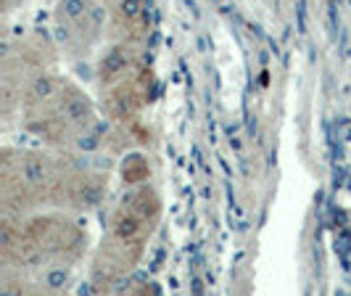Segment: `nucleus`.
Wrapping results in <instances>:
<instances>
[{
    "instance_id": "4",
    "label": "nucleus",
    "mask_w": 351,
    "mask_h": 296,
    "mask_svg": "<svg viewBox=\"0 0 351 296\" xmlns=\"http://www.w3.org/2000/svg\"><path fill=\"white\" fill-rule=\"evenodd\" d=\"M108 35L114 43H141L148 35V11L145 0H108Z\"/></svg>"
},
{
    "instance_id": "3",
    "label": "nucleus",
    "mask_w": 351,
    "mask_h": 296,
    "mask_svg": "<svg viewBox=\"0 0 351 296\" xmlns=\"http://www.w3.org/2000/svg\"><path fill=\"white\" fill-rule=\"evenodd\" d=\"M53 27L61 51L80 61L108 32V14L98 0H56Z\"/></svg>"
},
{
    "instance_id": "2",
    "label": "nucleus",
    "mask_w": 351,
    "mask_h": 296,
    "mask_svg": "<svg viewBox=\"0 0 351 296\" xmlns=\"http://www.w3.org/2000/svg\"><path fill=\"white\" fill-rule=\"evenodd\" d=\"M21 114H24L27 130L56 148L74 146L85 133L101 124L95 117L93 101L85 95V90L77 87L71 80H66L53 98L32 106V109H24Z\"/></svg>"
},
{
    "instance_id": "1",
    "label": "nucleus",
    "mask_w": 351,
    "mask_h": 296,
    "mask_svg": "<svg viewBox=\"0 0 351 296\" xmlns=\"http://www.w3.org/2000/svg\"><path fill=\"white\" fill-rule=\"evenodd\" d=\"M161 217V198L151 185H130L119 204L108 214L106 236L93 262L95 280H114L127 275L143 257L154 227Z\"/></svg>"
},
{
    "instance_id": "5",
    "label": "nucleus",
    "mask_w": 351,
    "mask_h": 296,
    "mask_svg": "<svg viewBox=\"0 0 351 296\" xmlns=\"http://www.w3.org/2000/svg\"><path fill=\"white\" fill-rule=\"evenodd\" d=\"M148 174H151V167L143 154H127L122 159V177L127 185H141L148 180Z\"/></svg>"
}]
</instances>
